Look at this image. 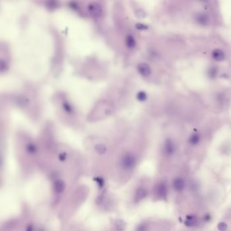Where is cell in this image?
I'll list each match as a JSON object with an SVG mask.
<instances>
[{
  "label": "cell",
  "instance_id": "8",
  "mask_svg": "<svg viewBox=\"0 0 231 231\" xmlns=\"http://www.w3.org/2000/svg\"><path fill=\"white\" fill-rule=\"evenodd\" d=\"M65 187H66V184H65L63 180H57L55 181L53 188H54V190L56 193L60 194L62 192H63L65 189Z\"/></svg>",
  "mask_w": 231,
  "mask_h": 231
},
{
  "label": "cell",
  "instance_id": "17",
  "mask_svg": "<svg viewBox=\"0 0 231 231\" xmlns=\"http://www.w3.org/2000/svg\"><path fill=\"white\" fill-rule=\"evenodd\" d=\"M147 224H145V223H142L141 224H139L137 226L135 231H147Z\"/></svg>",
  "mask_w": 231,
  "mask_h": 231
},
{
  "label": "cell",
  "instance_id": "13",
  "mask_svg": "<svg viewBox=\"0 0 231 231\" xmlns=\"http://www.w3.org/2000/svg\"><path fill=\"white\" fill-rule=\"evenodd\" d=\"M95 151L99 155H104L106 152V147L103 144H98L95 146Z\"/></svg>",
  "mask_w": 231,
  "mask_h": 231
},
{
  "label": "cell",
  "instance_id": "22",
  "mask_svg": "<svg viewBox=\"0 0 231 231\" xmlns=\"http://www.w3.org/2000/svg\"><path fill=\"white\" fill-rule=\"evenodd\" d=\"M204 218H205V219H206V220H209L210 219V216H209V215H207V216H206V217H204Z\"/></svg>",
  "mask_w": 231,
  "mask_h": 231
},
{
  "label": "cell",
  "instance_id": "5",
  "mask_svg": "<svg viewBox=\"0 0 231 231\" xmlns=\"http://www.w3.org/2000/svg\"><path fill=\"white\" fill-rule=\"evenodd\" d=\"M137 69L139 73L141 75L144 76V77H147V76L150 75L151 73L150 66L145 63H142L138 65Z\"/></svg>",
  "mask_w": 231,
  "mask_h": 231
},
{
  "label": "cell",
  "instance_id": "16",
  "mask_svg": "<svg viewBox=\"0 0 231 231\" xmlns=\"http://www.w3.org/2000/svg\"><path fill=\"white\" fill-rule=\"evenodd\" d=\"M94 180L95 181V182L97 184L98 187L99 188H103L105 185V180L103 178L101 177H96V178L94 179Z\"/></svg>",
  "mask_w": 231,
  "mask_h": 231
},
{
  "label": "cell",
  "instance_id": "9",
  "mask_svg": "<svg viewBox=\"0 0 231 231\" xmlns=\"http://www.w3.org/2000/svg\"><path fill=\"white\" fill-rule=\"evenodd\" d=\"M213 58L217 61H222L225 58L224 53L220 50H216L213 52L212 53Z\"/></svg>",
  "mask_w": 231,
  "mask_h": 231
},
{
  "label": "cell",
  "instance_id": "2",
  "mask_svg": "<svg viewBox=\"0 0 231 231\" xmlns=\"http://www.w3.org/2000/svg\"><path fill=\"white\" fill-rule=\"evenodd\" d=\"M88 12L93 16H100L102 14V8L101 5L97 3H92L88 6Z\"/></svg>",
  "mask_w": 231,
  "mask_h": 231
},
{
  "label": "cell",
  "instance_id": "18",
  "mask_svg": "<svg viewBox=\"0 0 231 231\" xmlns=\"http://www.w3.org/2000/svg\"><path fill=\"white\" fill-rule=\"evenodd\" d=\"M137 98L140 101H144L147 98V94L144 92H141L137 94Z\"/></svg>",
  "mask_w": 231,
  "mask_h": 231
},
{
  "label": "cell",
  "instance_id": "6",
  "mask_svg": "<svg viewBox=\"0 0 231 231\" xmlns=\"http://www.w3.org/2000/svg\"><path fill=\"white\" fill-rule=\"evenodd\" d=\"M147 195V191L145 188H139L137 190L135 196H134V201L135 202L138 203L145 199Z\"/></svg>",
  "mask_w": 231,
  "mask_h": 231
},
{
  "label": "cell",
  "instance_id": "4",
  "mask_svg": "<svg viewBox=\"0 0 231 231\" xmlns=\"http://www.w3.org/2000/svg\"><path fill=\"white\" fill-rule=\"evenodd\" d=\"M168 189H167L166 184L164 182H160L158 184L156 187V193L158 194V197L161 198H165L166 197Z\"/></svg>",
  "mask_w": 231,
  "mask_h": 231
},
{
  "label": "cell",
  "instance_id": "14",
  "mask_svg": "<svg viewBox=\"0 0 231 231\" xmlns=\"http://www.w3.org/2000/svg\"><path fill=\"white\" fill-rule=\"evenodd\" d=\"M200 140V137H199V136L198 134H193L189 138V142H190L191 144H193V145H195V144H198Z\"/></svg>",
  "mask_w": 231,
  "mask_h": 231
},
{
  "label": "cell",
  "instance_id": "15",
  "mask_svg": "<svg viewBox=\"0 0 231 231\" xmlns=\"http://www.w3.org/2000/svg\"><path fill=\"white\" fill-rule=\"evenodd\" d=\"M197 21L200 24H205L208 21V17L206 14H199L198 16H197Z\"/></svg>",
  "mask_w": 231,
  "mask_h": 231
},
{
  "label": "cell",
  "instance_id": "11",
  "mask_svg": "<svg viewBox=\"0 0 231 231\" xmlns=\"http://www.w3.org/2000/svg\"><path fill=\"white\" fill-rule=\"evenodd\" d=\"M126 43L129 48H133L136 46V41L132 35H128L126 39Z\"/></svg>",
  "mask_w": 231,
  "mask_h": 231
},
{
  "label": "cell",
  "instance_id": "10",
  "mask_svg": "<svg viewBox=\"0 0 231 231\" xmlns=\"http://www.w3.org/2000/svg\"><path fill=\"white\" fill-rule=\"evenodd\" d=\"M185 224L186 226H189V227L195 226L196 224H197V217L195 216H188L187 217L185 222Z\"/></svg>",
  "mask_w": 231,
  "mask_h": 231
},
{
  "label": "cell",
  "instance_id": "21",
  "mask_svg": "<svg viewBox=\"0 0 231 231\" xmlns=\"http://www.w3.org/2000/svg\"><path fill=\"white\" fill-rule=\"evenodd\" d=\"M66 158H67V155L66 153H64H64H61V154L60 155V156H59V159H60V160L61 161H64L66 159Z\"/></svg>",
  "mask_w": 231,
  "mask_h": 231
},
{
  "label": "cell",
  "instance_id": "20",
  "mask_svg": "<svg viewBox=\"0 0 231 231\" xmlns=\"http://www.w3.org/2000/svg\"><path fill=\"white\" fill-rule=\"evenodd\" d=\"M65 108L66 110V111L68 113H73V108H72V106L70 105H68V104H66L65 105Z\"/></svg>",
  "mask_w": 231,
  "mask_h": 231
},
{
  "label": "cell",
  "instance_id": "1",
  "mask_svg": "<svg viewBox=\"0 0 231 231\" xmlns=\"http://www.w3.org/2000/svg\"><path fill=\"white\" fill-rule=\"evenodd\" d=\"M121 166L126 170H132L136 165L137 159L134 155L126 153L121 159Z\"/></svg>",
  "mask_w": 231,
  "mask_h": 231
},
{
  "label": "cell",
  "instance_id": "7",
  "mask_svg": "<svg viewBox=\"0 0 231 231\" xmlns=\"http://www.w3.org/2000/svg\"><path fill=\"white\" fill-rule=\"evenodd\" d=\"M172 185L174 190L178 192H180L185 188V181L181 178H176L173 181Z\"/></svg>",
  "mask_w": 231,
  "mask_h": 231
},
{
  "label": "cell",
  "instance_id": "12",
  "mask_svg": "<svg viewBox=\"0 0 231 231\" xmlns=\"http://www.w3.org/2000/svg\"><path fill=\"white\" fill-rule=\"evenodd\" d=\"M116 228L118 231H124L126 228V224L122 220H117L115 222Z\"/></svg>",
  "mask_w": 231,
  "mask_h": 231
},
{
  "label": "cell",
  "instance_id": "3",
  "mask_svg": "<svg viewBox=\"0 0 231 231\" xmlns=\"http://www.w3.org/2000/svg\"><path fill=\"white\" fill-rule=\"evenodd\" d=\"M164 151L166 154L168 156L172 155L175 152V145L170 139H167L165 141Z\"/></svg>",
  "mask_w": 231,
  "mask_h": 231
},
{
  "label": "cell",
  "instance_id": "19",
  "mask_svg": "<svg viewBox=\"0 0 231 231\" xmlns=\"http://www.w3.org/2000/svg\"><path fill=\"white\" fill-rule=\"evenodd\" d=\"M218 228L219 230L226 231V229H227V225H226V224H225L224 222H220L219 223V224H218Z\"/></svg>",
  "mask_w": 231,
  "mask_h": 231
}]
</instances>
